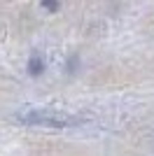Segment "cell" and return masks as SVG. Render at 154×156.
Returning a JSON list of instances; mask_svg holds the SVG:
<instances>
[{"label": "cell", "mask_w": 154, "mask_h": 156, "mask_svg": "<svg viewBox=\"0 0 154 156\" xmlns=\"http://www.w3.org/2000/svg\"><path fill=\"white\" fill-rule=\"evenodd\" d=\"M21 121L26 124H45V126H51V128H61V126H72V124H79L82 119L77 117H63L58 112H45V110H33L28 114H19Z\"/></svg>", "instance_id": "6da1fadb"}, {"label": "cell", "mask_w": 154, "mask_h": 156, "mask_svg": "<svg viewBox=\"0 0 154 156\" xmlns=\"http://www.w3.org/2000/svg\"><path fill=\"white\" fill-rule=\"evenodd\" d=\"M42 70H45V63H42V58H40L38 54H33L31 61H28V75H33V77H40V75H42Z\"/></svg>", "instance_id": "7a4b0ae2"}]
</instances>
